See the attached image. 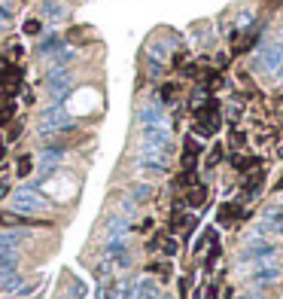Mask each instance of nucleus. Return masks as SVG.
<instances>
[{
	"label": "nucleus",
	"instance_id": "obj_1",
	"mask_svg": "<svg viewBox=\"0 0 283 299\" xmlns=\"http://www.w3.org/2000/svg\"><path fill=\"white\" fill-rule=\"evenodd\" d=\"M222 125V113H219V101L207 98L201 107H195V131L201 137H213Z\"/></svg>",
	"mask_w": 283,
	"mask_h": 299
},
{
	"label": "nucleus",
	"instance_id": "obj_2",
	"mask_svg": "<svg viewBox=\"0 0 283 299\" xmlns=\"http://www.w3.org/2000/svg\"><path fill=\"white\" fill-rule=\"evenodd\" d=\"M204 202H207V186L204 183H192L186 190V205L189 208H201Z\"/></svg>",
	"mask_w": 283,
	"mask_h": 299
},
{
	"label": "nucleus",
	"instance_id": "obj_3",
	"mask_svg": "<svg viewBox=\"0 0 283 299\" xmlns=\"http://www.w3.org/2000/svg\"><path fill=\"white\" fill-rule=\"evenodd\" d=\"M198 156H201V146L192 137H186V146H183V171H195Z\"/></svg>",
	"mask_w": 283,
	"mask_h": 299
},
{
	"label": "nucleus",
	"instance_id": "obj_4",
	"mask_svg": "<svg viewBox=\"0 0 283 299\" xmlns=\"http://www.w3.org/2000/svg\"><path fill=\"white\" fill-rule=\"evenodd\" d=\"M240 217V208L234 205V202H225V205H219V211H216V220L222 223V226H228V223H234Z\"/></svg>",
	"mask_w": 283,
	"mask_h": 299
},
{
	"label": "nucleus",
	"instance_id": "obj_5",
	"mask_svg": "<svg viewBox=\"0 0 283 299\" xmlns=\"http://www.w3.org/2000/svg\"><path fill=\"white\" fill-rule=\"evenodd\" d=\"M231 165H234L237 171H253V168L262 165V159H259V156H231Z\"/></svg>",
	"mask_w": 283,
	"mask_h": 299
},
{
	"label": "nucleus",
	"instance_id": "obj_6",
	"mask_svg": "<svg viewBox=\"0 0 283 299\" xmlns=\"http://www.w3.org/2000/svg\"><path fill=\"white\" fill-rule=\"evenodd\" d=\"M13 116H16V104L13 101H4V104H0V125H10Z\"/></svg>",
	"mask_w": 283,
	"mask_h": 299
},
{
	"label": "nucleus",
	"instance_id": "obj_7",
	"mask_svg": "<svg viewBox=\"0 0 283 299\" xmlns=\"http://www.w3.org/2000/svg\"><path fill=\"white\" fill-rule=\"evenodd\" d=\"M262 180H265V171L259 168L256 174H250V177H247V183H244V190H247V193H256V190H262Z\"/></svg>",
	"mask_w": 283,
	"mask_h": 299
},
{
	"label": "nucleus",
	"instance_id": "obj_8",
	"mask_svg": "<svg viewBox=\"0 0 283 299\" xmlns=\"http://www.w3.org/2000/svg\"><path fill=\"white\" fill-rule=\"evenodd\" d=\"M34 171V159L31 156H19V165H16V177H28Z\"/></svg>",
	"mask_w": 283,
	"mask_h": 299
},
{
	"label": "nucleus",
	"instance_id": "obj_9",
	"mask_svg": "<svg viewBox=\"0 0 283 299\" xmlns=\"http://www.w3.org/2000/svg\"><path fill=\"white\" fill-rule=\"evenodd\" d=\"M177 92H180V86H177V83H165V86H161V101L177 98Z\"/></svg>",
	"mask_w": 283,
	"mask_h": 299
},
{
	"label": "nucleus",
	"instance_id": "obj_10",
	"mask_svg": "<svg viewBox=\"0 0 283 299\" xmlns=\"http://www.w3.org/2000/svg\"><path fill=\"white\" fill-rule=\"evenodd\" d=\"M149 272H158L161 278H168V275H171V266H168V263H152Z\"/></svg>",
	"mask_w": 283,
	"mask_h": 299
},
{
	"label": "nucleus",
	"instance_id": "obj_11",
	"mask_svg": "<svg viewBox=\"0 0 283 299\" xmlns=\"http://www.w3.org/2000/svg\"><path fill=\"white\" fill-rule=\"evenodd\" d=\"M247 143V134H240V131H231V146H244Z\"/></svg>",
	"mask_w": 283,
	"mask_h": 299
},
{
	"label": "nucleus",
	"instance_id": "obj_12",
	"mask_svg": "<svg viewBox=\"0 0 283 299\" xmlns=\"http://www.w3.org/2000/svg\"><path fill=\"white\" fill-rule=\"evenodd\" d=\"M219 159H222V146H213V153H210V159H207V165L213 168V165H216Z\"/></svg>",
	"mask_w": 283,
	"mask_h": 299
},
{
	"label": "nucleus",
	"instance_id": "obj_13",
	"mask_svg": "<svg viewBox=\"0 0 283 299\" xmlns=\"http://www.w3.org/2000/svg\"><path fill=\"white\" fill-rule=\"evenodd\" d=\"M25 34H40V22H25Z\"/></svg>",
	"mask_w": 283,
	"mask_h": 299
},
{
	"label": "nucleus",
	"instance_id": "obj_14",
	"mask_svg": "<svg viewBox=\"0 0 283 299\" xmlns=\"http://www.w3.org/2000/svg\"><path fill=\"white\" fill-rule=\"evenodd\" d=\"M19 134H22V125H19V122H16V125H10V140H16Z\"/></svg>",
	"mask_w": 283,
	"mask_h": 299
},
{
	"label": "nucleus",
	"instance_id": "obj_15",
	"mask_svg": "<svg viewBox=\"0 0 283 299\" xmlns=\"http://www.w3.org/2000/svg\"><path fill=\"white\" fill-rule=\"evenodd\" d=\"M204 299H216V290H213V287H210V290H207V293H204Z\"/></svg>",
	"mask_w": 283,
	"mask_h": 299
},
{
	"label": "nucleus",
	"instance_id": "obj_16",
	"mask_svg": "<svg viewBox=\"0 0 283 299\" xmlns=\"http://www.w3.org/2000/svg\"><path fill=\"white\" fill-rule=\"evenodd\" d=\"M4 156H7V146H4V143H0V162H4Z\"/></svg>",
	"mask_w": 283,
	"mask_h": 299
},
{
	"label": "nucleus",
	"instance_id": "obj_17",
	"mask_svg": "<svg viewBox=\"0 0 283 299\" xmlns=\"http://www.w3.org/2000/svg\"><path fill=\"white\" fill-rule=\"evenodd\" d=\"M277 190H280V193H283V177H280V180H277Z\"/></svg>",
	"mask_w": 283,
	"mask_h": 299
}]
</instances>
